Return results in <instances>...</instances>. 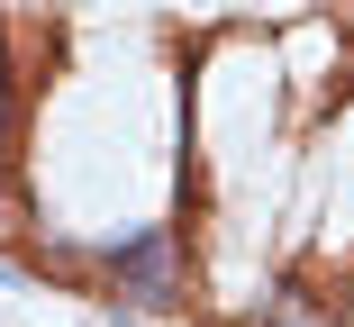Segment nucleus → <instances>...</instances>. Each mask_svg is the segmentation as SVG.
Listing matches in <instances>:
<instances>
[{
  "mask_svg": "<svg viewBox=\"0 0 354 327\" xmlns=\"http://www.w3.org/2000/svg\"><path fill=\"white\" fill-rule=\"evenodd\" d=\"M100 264L118 273V291H136L146 309H173L182 300V236L173 227H136V236H109Z\"/></svg>",
  "mask_w": 354,
  "mask_h": 327,
  "instance_id": "1",
  "label": "nucleus"
},
{
  "mask_svg": "<svg viewBox=\"0 0 354 327\" xmlns=\"http://www.w3.org/2000/svg\"><path fill=\"white\" fill-rule=\"evenodd\" d=\"M19 227V209H10V164H0V236Z\"/></svg>",
  "mask_w": 354,
  "mask_h": 327,
  "instance_id": "3",
  "label": "nucleus"
},
{
  "mask_svg": "<svg viewBox=\"0 0 354 327\" xmlns=\"http://www.w3.org/2000/svg\"><path fill=\"white\" fill-rule=\"evenodd\" d=\"M254 327H336V318H327V300H309L300 282H281V291L254 309Z\"/></svg>",
  "mask_w": 354,
  "mask_h": 327,
  "instance_id": "2",
  "label": "nucleus"
}]
</instances>
